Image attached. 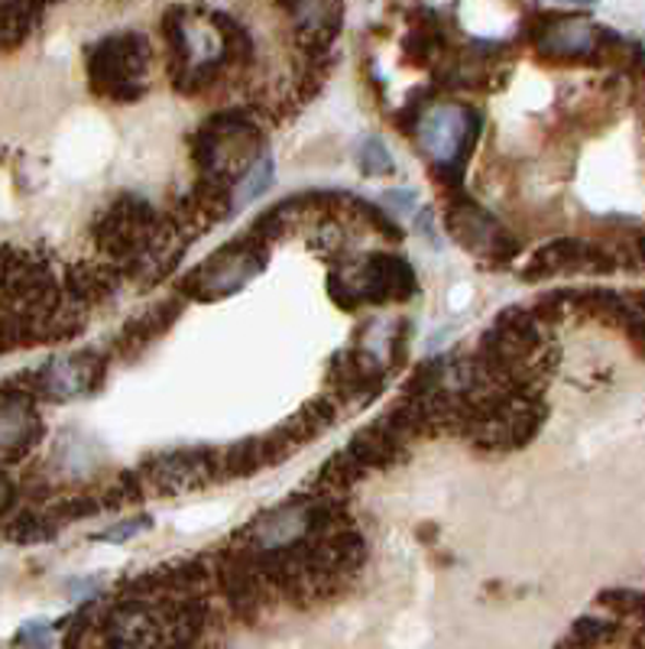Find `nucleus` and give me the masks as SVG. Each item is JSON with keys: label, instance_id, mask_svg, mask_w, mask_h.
I'll use <instances>...</instances> for the list:
<instances>
[{"label": "nucleus", "instance_id": "obj_4", "mask_svg": "<svg viewBox=\"0 0 645 649\" xmlns=\"http://www.w3.org/2000/svg\"><path fill=\"white\" fill-rule=\"evenodd\" d=\"M267 264V251L257 237L234 241L224 251L211 254L191 277L185 279V292L198 299H218L244 289Z\"/></svg>", "mask_w": 645, "mask_h": 649}, {"label": "nucleus", "instance_id": "obj_7", "mask_svg": "<svg viewBox=\"0 0 645 649\" xmlns=\"http://www.w3.org/2000/svg\"><path fill=\"white\" fill-rule=\"evenodd\" d=\"M354 292L361 302H392V299H409L419 286L415 270L402 257H370L361 270V277L351 279Z\"/></svg>", "mask_w": 645, "mask_h": 649}, {"label": "nucleus", "instance_id": "obj_10", "mask_svg": "<svg viewBox=\"0 0 645 649\" xmlns=\"http://www.w3.org/2000/svg\"><path fill=\"white\" fill-rule=\"evenodd\" d=\"M607 36L590 26V23H571V20H561L542 30L539 36V49L546 56H561V59H580V56H590V53H600V43Z\"/></svg>", "mask_w": 645, "mask_h": 649}, {"label": "nucleus", "instance_id": "obj_3", "mask_svg": "<svg viewBox=\"0 0 645 649\" xmlns=\"http://www.w3.org/2000/svg\"><path fill=\"white\" fill-rule=\"evenodd\" d=\"M328 517H331L328 500H289L277 510L263 513L247 530L250 553L273 556V553H285V549H298L305 540L328 530V523H331Z\"/></svg>", "mask_w": 645, "mask_h": 649}, {"label": "nucleus", "instance_id": "obj_1", "mask_svg": "<svg viewBox=\"0 0 645 649\" xmlns=\"http://www.w3.org/2000/svg\"><path fill=\"white\" fill-rule=\"evenodd\" d=\"M480 130L483 114L473 104H429L412 134L419 137V147L429 157L435 176L445 186H458L464 163L480 140Z\"/></svg>", "mask_w": 645, "mask_h": 649}, {"label": "nucleus", "instance_id": "obj_5", "mask_svg": "<svg viewBox=\"0 0 645 649\" xmlns=\"http://www.w3.org/2000/svg\"><path fill=\"white\" fill-rule=\"evenodd\" d=\"M163 624H166L163 611L146 607L137 598H127L117 607H110L104 630L114 649H166L169 630Z\"/></svg>", "mask_w": 645, "mask_h": 649}, {"label": "nucleus", "instance_id": "obj_2", "mask_svg": "<svg viewBox=\"0 0 645 649\" xmlns=\"http://www.w3.org/2000/svg\"><path fill=\"white\" fill-rule=\"evenodd\" d=\"M150 66V39L137 30L110 33L92 46L89 69L92 85L110 101H137L143 94V76Z\"/></svg>", "mask_w": 645, "mask_h": 649}, {"label": "nucleus", "instance_id": "obj_9", "mask_svg": "<svg viewBox=\"0 0 645 649\" xmlns=\"http://www.w3.org/2000/svg\"><path fill=\"white\" fill-rule=\"evenodd\" d=\"M214 455L208 449H179V452H166L160 455L156 462H150L146 467V477L163 487V490H179V487H191V484H201L204 474L214 467L211 462Z\"/></svg>", "mask_w": 645, "mask_h": 649}, {"label": "nucleus", "instance_id": "obj_15", "mask_svg": "<svg viewBox=\"0 0 645 649\" xmlns=\"http://www.w3.org/2000/svg\"><path fill=\"white\" fill-rule=\"evenodd\" d=\"M143 530H150V517H133V520H127V523H114L110 530H104L101 540L124 543V540H130V536H137V533H143Z\"/></svg>", "mask_w": 645, "mask_h": 649}, {"label": "nucleus", "instance_id": "obj_13", "mask_svg": "<svg viewBox=\"0 0 645 649\" xmlns=\"http://www.w3.org/2000/svg\"><path fill=\"white\" fill-rule=\"evenodd\" d=\"M357 166H361L364 176H389L396 170V163L389 157V147L376 134L361 137V143H357Z\"/></svg>", "mask_w": 645, "mask_h": 649}, {"label": "nucleus", "instance_id": "obj_8", "mask_svg": "<svg viewBox=\"0 0 645 649\" xmlns=\"http://www.w3.org/2000/svg\"><path fill=\"white\" fill-rule=\"evenodd\" d=\"M101 358L94 355H72V358H59L52 361L46 371H43V390L52 396V399H69V396H82L89 393L97 376H101Z\"/></svg>", "mask_w": 645, "mask_h": 649}, {"label": "nucleus", "instance_id": "obj_11", "mask_svg": "<svg viewBox=\"0 0 645 649\" xmlns=\"http://www.w3.org/2000/svg\"><path fill=\"white\" fill-rule=\"evenodd\" d=\"M43 426L36 409L26 399L0 403V452H20L39 439Z\"/></svg>", "mask_w": 645, "mask_h": 649}, {"label": "nucleus", "instance_id": "obj_6", "mask_svg": "<svg viewBox=\"0 0 645 649\" xmlns=\"http://www.w3.org/2000/svg\"><path fill=\"white\" fill-rule=\"evenodd\" d=\"M452 231L461 237L464 247H470L480 257L506 260L516 254V241L506 234V228L490 211H483L480 205H473L467 198L455 201V208H452Z\"/></svg>", "mask_w": 645, "mask_h": 649}, {"label": "nucleus", "instance_id": "obj_14", "mask_svg": "<svg viewBox=\"0 0 645 649\" xmlns=\"http://www.w3.org/2000/svg\"><path fill=\"white\" fill-rule=\"evenodd\" d=\"M383 205H389L392 211H402V215H419L422 208H419V195L412 192V188H392V192H386L383 195Z\"/></svg>", "mask_w": 645, "mask_h": 649}, {"label": "nucleus", "instance_id": "obj_16", "mask_svg": "<svg viewBox=\"0 0 645 649\" xmlns=\"http://www.w3.org/2000/svg\"><path fill=\"white\" fill-rule=\"evenodd\" d=\"M23 647H30V649H46L49 647V627L46 624H39V621H33V624H26L23 630H20V637H16Z\"/></svg>", "mask_w": 645, "mask_h": 649}, {"label": "nucleus", "instance_id": "obj_17", "mask_svg": "<svg viewBox=\"0 0 645 649\" xmlns=\"http://www.w3.org/2000/svg\"><path fill=\"white\" fill-rule=\"evenodd\" d=\"M10 500H13V487H10L7 474L0 471V510H7V507H10Z\"/></svg>", "mask_w": 645, "mask_h": 649}, {"label": "nucleus", "instance_id": "obj_12", "mask_svg": "<svg viewBox=\"0 0 645 649\" xmlns=\"http://www.w3.org/2000/svg\"><path fill=\"white\" fill-rule=\"evenodd\" d=\"M273 186V157L260 153L254 160V166L234 183V192H231V205H247V201H257L267 188Z\"/></svg>", "mask_w": 645, "mask_h": 649}]
</instances>
